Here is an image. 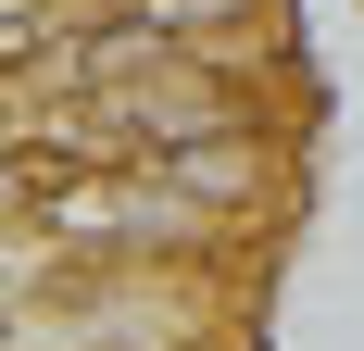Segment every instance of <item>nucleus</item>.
I'll use <instances>...</instances> for the list:
<instances>
[{
    "label": "nucleus",
    "instance_id": "nucleus-1",
    "mask_svg": "<svg viewBox=\"0 0 364 351\" xmlns=\"http://www.w3.org/2000/svg\"><path fill=\"white\" fill-rule=\"evenodd\" d=\"M151 176L176 188V201H201L214 226H239V239H289L301 213V139H188V151H151Z\"/></svg>",
    "mask_w": 364,
    "mask_h": 351
},
{
    "label": "nucleus",
    "instance_id": "nucleus-2",
    "mask_svg": "<svg viewBox=\"0 0 364 351\" xmlns=\"http://www.w3.org/2000/svg\"><path fill=\"white\" fill-rule=\"evenodd\" d=\"M113 26H151L201 63H289V0H113Z\"/></svg>",
    "mask_w": 364,
    "mask_h": 351
}]
</instances>
